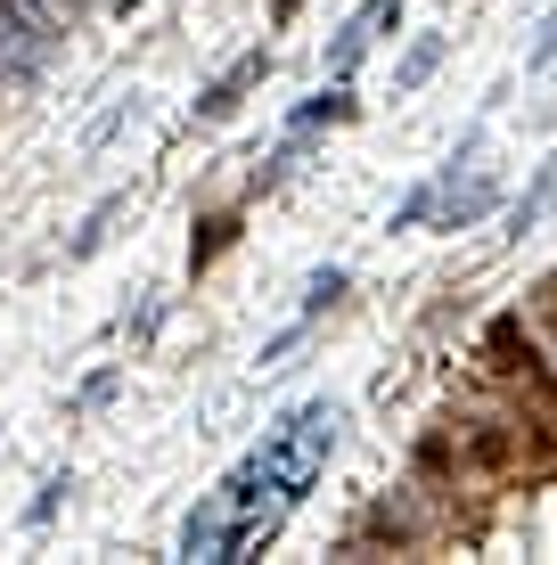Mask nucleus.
Returning <instances> with one entry per match:
<instances>
[{
    "instance_id": "f257e3e1",
    "label": "nucleus",
    "mask_w": 557,
    "mask_h": 565,
    "mask_svg": "<svg viewBox=\"0 0 557 565\" xmlns=\"http://www.w3.org/2000/svg\"><path fill=\"white\" fill-rule=\"evenodd\" d=\"M336 435H344V411H336V402H303V411H287L271 435L255 443V459L271 467V483H279L287 500H303V492L320 483V467H329Z\"/></svg>"
},
{
    "instance_id": "f03ea898",
    "label": "nucleus",
    "mask_w": 557,
    "mask_h": 565,
    "mask_svg": "<svg viewBox=\"0 0 557 565\" xmlns=\"http://www.w3.org/2000/svg\"><path fill=\"white\" fill-rule=\"evenodd\" d=\"M484 361H492V377H508V385H525L542 411H557V377H549V361H542V344H533V328L516 320V311H501V320L484 328Z\"/></svg>"
},
{
    "instance_id": "7ed1b4c3",
    "label": "nucleus",
    "mask_w": 557,
    "mask_h": 565,
    "mask_svg": "<svg viewBox=\"0 0 557 565\" xmlns=\"http://www.w3.org/2000/svg\"><path fill=\"white\" fill-rule=\"evenodd\" d=\"M57 50H66V33H50L25 0H0V83H42Z\"/></svg>"
},
{
    "instance_id": "20e7f679",
    "label": "nucleus",
    "mask_w": 557,
    "mask_h": 565,
    "mask_svg": "<svg viewBox=\"0 0 557 565\" xmlns=\"http://www.w3.org/2000/svg\"><path fill=\"white\" fill-rule=\"evenodd\" d=\"M263 74H271V42H263V50H246L238 66H222L214 83L197 90V124H222V115H238V99L263 83Z\"/></svg>"
},
{
    "instance_id": "39448f33",
    "label": "nucleus",
    "mask_w": 557,
    "mask_h": 565,
    "mask_svg": "<svg viewBox=\"0 0 557 565\" xmlns=\"http://www.w3.org/2000/svg\"><path fill=\"white\" fill-rule=\"evenodd\" d=\"M377 33H401V0H369V9L336 33V42H329V83H344V74L361 66V50H369Z\"/></svg>"
},
{
    "instance_id": "423d86ee",
    "label": "nucleus",
    "mask_w": 557,
    "mask_h": 565,
    "mask_svg": "<svg viewBox=\"0 0 557 565\" xmlns=\"http://www.w3.org/2000/svg\"><path fill=\"white\" fill-rule=\"evenodd\" d=\"M492 205H501V181H492V172L484 164H468V189H443V205H435V213H443V230H475V222H484V213Z\"/></svg>"
},
{
    "instance_id": "0eeeda50",
    "label": "nucleus",
    "mask_w": 557,
    "mask_h": 565,
    "mask_svg": "<svg viewBox=\"0 0 557 565\" xmlns=\"http://www.w3.org/2000/svg\"><path fill=\"white\" fill-rule=\"evenodd\" d=\"M181 557H229V509H222V492H205L197 509L181 516Z\"/></svg>"
},
{
    "instance_id": "6e6552de",
    "label": "nucleus",
    "mask_w": 557,
    "mask_h": 565,
    "mask_svg": "<svg viewBox=\"0 0 557 565\" xmlns=\"http://www.w3.org/2000/svg\"><path fill=\"white\" fill-rule=\"evenodd\" d=\"M353 550H418V516L401 509V500L386 492L369 516H361V533H353Z\"/></svg>"
},
{
    "instance_id": "1a4fd4ad",
    "label": "nucleus",
    "mask_w": 557,
    "mask_h": 565,
    "mask_svg": "<svg viewBox=\"0 0 557 565\" xmlns=\"http://www.w3.org/2000/svg\"><path fill=\"white\" fill-rule=\"evenodd\" d=\"M124 205H131V189H115V198L90 205V213H83V230L66 238V263H90V255H99V246H107V230L124 222Z\"/></svg>"
},
{
    "instance_id": "9d476101",
    "label": "nucleus",
    "mask_w": 557,
    "mask_h": 565,
    "mask_svg": "<svg viewBox=\"0 0 557 565\" xmlns=\"http://www.w3.org/2000/svg\"><path fill=\"white\" fill-rule=\"evenodd\" d=\"M443 50H451L443 33H418V42L401 50V66H394V99H410V90H427V74L443 66Z\"/></svg>"
},
{
    "instance_id": "9b49d317",
    "label": "nucleus",
    "mask_w": 557,
    "mask_h": 565,
    "mask_svg": "<svg viewBox=\"0 0 557 565\" xmlns=\"http://www.w3.org/2000/svg\"><path fill=\"white\" fill-rule=\"evenodd\" d=\"M549 205H557V156H549L542 172H533V189H525V198L508 205V230H516V238H525V230H542V213H549Z\"/></svg>"
},
{
    "instance_id": "f8f14e48",
    "label": "nucleus",
    "mask_w": 557,
    "mask_h": 565,
    "mask_svg": "<svg viewBox=\"0 0 557 565\" xmlns=\"http://www.w3.org/2000/svg\"><path fill=\"white\" fill-rule=\"evenodd\" d=\"M443 189H451V172H435V181H418L410 198L394 205V230H418V222H435V205H443Z\"/></svg>"
},
{
    "instance_id": "ddd939ff",
    "label": "nucleus",
    "mask_w": 557,
    "mask_h": 565,
    "mask_svg": "<svg viewBox=\"0 0 557 565\" xmlns=\"http://www.w3.org/2000/svg\"><path fill=\"white\" fill-rule=\"evenodd\" d=\"M312 124H353V99H344V90H320V99H303V107H296V131H312Z\"/></svg>"
},
{
    "instance_id": "4468645a",
    "label": "nucleus",
    "mask_w": 557,
    "mask_h": 565,
    "mask_svg": "<svg viewBox=\"0 0 557 565\" xmlns=\"http://www.w3.org/2000/svg\"><path fill=\"white\" fill-rule=\"evenodd\" d=\"M344 296V270L329 263V270H312V279H303V320H320V311H329Z\"/></svg>"
},
{
    "instance_id": "2eb2a0df",
    "label": "nucleus",
    "mask_w": 557,
    "mask_h": 565,
    "mask_svg": "<svg viewBox=\"0 0 557 565\" xmlns=\"http://www.w3.org/2000/svg\"><path fill=\"white\" fill-rule=\"evenodd\" d=\"M25 9L42 17L50 33H74V25H83V17H90V0H25Z\"/></svg>"
},
{
    "instance_id": "dca6fc26",
    "label": "nucleus",
    "mask_w": 557,
    "mask_h": 565,
    "mask_svg": "<svg viewBox=\"0 0 557 565\" xmlns=\"http://www.w3.org/2000/svg\"><path fill=\"white\" fill-rule=\"evenodd\" d=\"M131 107H140V99H115V107L99 115V124H90V131H83V156H99V148L115 140V131H124V124H131Z\"/></svg>"
},
{
    "instance_id": "f3484780",
    "label": "nucleus",
    "mask_w": 557,
    "mask_h": 565,
    "mask_svg": "<svg viewBox=\"0 0 557 565\" xmlns=\"http://www.w3.org/2000/svg\"><path fill=\"white\" fill-rule=\"evenodd\" d=\"M549 66H557V9L533 25V50H525V74H549Z\"/></svg>"
},
{
    "instance_id": "a211bd4d",
    "label": "nucleus",
    "mask_w": 557,
    "mask_h": 565,
    "mask_svg": "<svg viewBox=\"0 0 557 565\" xmlns=\"http://www.w3.org/2000/svg\"><path fill=\"white\" fill-rule=\"evenodd\" d=\"M157 320H164V296L148 287V296H140V311L124 320V337H131V344H148V337H157Z\"/></svg>"
},
{
    "instance_id": "6ab92c4d",
    "label": "nucleus",
    "mask_w": 557,
    "mask_h": 565,
    "mask_svg": "<svg viewBox=\"0 0 557 565\" xmlns=\"http://www.w3.org/2000/svg\"><path fill=\"white\" fill-rule=\"evenodd\" d=\"M303 337H312V320H303V311H296V328H279V337H271V344H263V369H279V361H287V353H296V344H303Z\"/></svg>"
},
{
    "instance_id": "aec40b11",
    "label": "nucleus",
    "mask_w": 557,
    "mask_h": 565,
    "mask_svg": "<svg viewBox=\"0 0 557 565\" xmlns=\"http://www.w3.org/2000/svg\"><path fill=\"white\" fill-rule=\"evenodd\" d=\"M115 402V369H99V377L83 385V394H74V418H90V411H107Z\"/></svg>"
},
{
    "instance_id": "412c9836",
    "label": "nucleus",
    "mask_w": 557,
    "mask_h": 565,
    "mask_svg": "<svg viewBox=\"0 0 557 565\" xmlns=\"http://www.w3.org/2000/svg\"><path fill=\"white\" fill-rule=\"evenodd\" d=\"M66 492H74V483H66V476H50L42 492H33V509H25V524H50V516H57V500H66Z\"/></svg>"
},
{
    "instance_id": "4be33fe9",
    "label": "nucleus",
    "mask_w": 557,
    "mask_h": 565,
    "mask_svg": "<svg viewBox=\"0 0 557 565\" xmlns=\"http://www.w3.org/2000/svg\"><path fill=\"white\" fill-rule=\"evenodd\" d=\"M229 230H238V222H205V238H197V246H189V263H197V270H205V263H214V255H222V246H229Z\"/></svg>"
}]
</instances>
